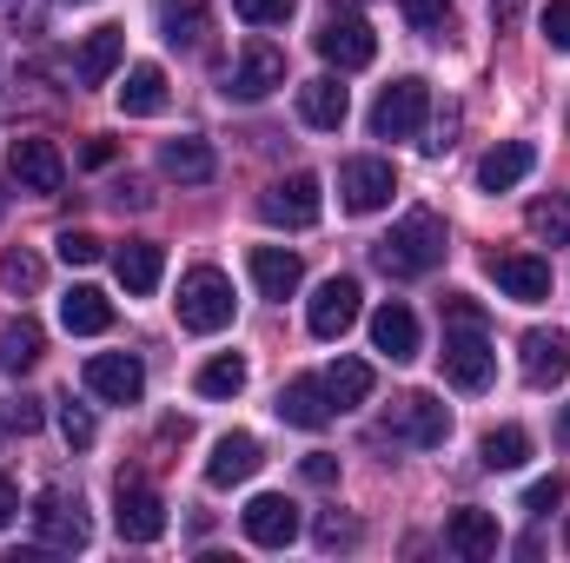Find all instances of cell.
Returning <instances> with one entry per match:
<instances>
[{
  "mask_svg": "<svg viewBox=\"0 0 570 563\" xmlns=\"http://www.w3.org/2000/svg\"><path fill=\"white\" fill-rule=\"evenodd\" d=\"M491 378H498V352H491V338H484V312H478L464 292H451V298H444V385L484 392Z\"/></svg>",
  "mask_w": 570,
  "mask_h": 563,
  "instance_id": "cell-1",
  "label": "cell"
},
{
  "mask_svg": "<svg viewBox=\"0 0 570 563\" xmlns=\"http://www.w3.org/2000/svg\"><path fill=\"white\" fill-rule=\"evenodd\" d=\"M372 266L385 273V279H425L444 266V219L425 213V206H412L379 246H372Z\"/></svg>",
  "mask_w": 570,
  "mask_h": 563,
  "instance_id": "cell-2",
  "label": "cell"
},
{
  "mask_svg": "<svg viewBox=\"0 0 570 563\" xmlns=\"http://www.w3.org/2000/svg\"><path fill=\"white\" fill-rule=\"evenodd\" d=\"M179 325L186 332H199V338H213V332H226L233 325V279L219 273V266H193L186 279H179Z\"/></svg>",
  "mask_w": 570,
  "mask_h": 563,
  "instance_id": "cell-3",
  "label": "cell"
},
{
  "mask_svg": "<svg viewBox=\"0 0 570 563\" xmlns=\"http://www.w3.org/2000/svg\"><path fill=\"white\" fill-rule=\"evenodd\" d=\"M318 213H325L318 172H292V179H273V186L259 192V219H266V226H285V233L318 226Z\"/></svg>",
  "mask_w": 570,
  "mask_h": 563,
  "instance_id": "cell-4",
  "label": "cell"
},
{
  "mask_svg": "<svg viewBox=\"0 0 570 563\" xmlns=\"http://www.w3.org/2000/svg\"><path fill=\"white\" fill-rule=\"evenodd\" d=\"M114 524H120L127 544H153L166 531V497L146 484L140 471H120L114 477Z\"/></svg>",
  "mask_w": 570,
  "mask_h": 563,
  "instance_id": "cell-5",
  "label": "cell"
},
{
  "mask_svg": "<svg viewBox=\"0 0 570 563\" xmlns=\"http://www.w3.org/2000/svg\"><path fill=\"white\" fill-rule=\"evenodd\" d=\"M318 53H325L338 73H358V67L379 60V33H372V20H358L352 7L332 0V13H325V27H318Z\"/></svg>",
  "mask_w": 570,
  "mask_h": 563,
  "instance_id": "cell-6",
  "label": "cell"
},
{
  "mask_svg": "<svg viewBox=\"0 0 570 563\" xmlns=\"http://www.w3.org/2000/svg\"><path fill=\"white\" fill-rule=\"evenodd\" d=\"M425 113H431V87L419 73H405V80H392V87L379 93L372 134H379V140H412V134H425Z\"/></svg>",
  "mask_w": 570,
  "mask_h": 563,
  "instance_id": "cell-7",
  "label": "cell"
},
{
  "mask_svg": "<svg viewBox=\"0 0 570 563\" xmlns=\"http://www.w3.org/2000/svg\"><path fill=\"white\" fill-rule=\"evenodd\" d=\"M379 431H385L392 444H419V451H431V444L451 437V412H444L431 392H405V398H392V412H385Z\"/></svg>",
  "mask_w": 570,
  "mask_h": 563,
  "instance_id": "cell-8",
  "label": "cell"
},
{
  "mask_svg": "<svg viewBox=\"0 0 570 563\" xmlns=\"http://www.w3.org/2000/svg\"><path fill=\"white\" fill-rule=\"evenodd\" d=\"M392 192H399L392 159L358 152V159H345V166H338V206H345V213H385V206H392Z\"/></svg>",
  "mask_w": 570,
  "mask_h": 563,
  "instance_id": "cell-9",
  "label": "cell"
},
{
  "mask_svg": "<svg viewBox=\"0 0 570 563\" xmlns=\"http://www.w3.org/2000/svg\"><path fill=\"white\" fill-rule=\"evenodd\" d=\"M33 537H40L47 551H87V544H94V524H87L80 497L40 491V497H33Z\"/></svg>",
  "mask_w": 570,
  "mask_h": 563,
  "instance_id": "cell-10",
  "label": "cell"
},
{
  "mask_svg": "<svg viewBox=\"0 0 570 563\" xmlns=\"http://www.w3.org/2000/svg\"><path fill=\"white\" fill-rule=\"evenodd\" d=\"M285 87V53L273 40H246L239 47V60H233V73H226V100H266V93H279Z\"/></svg>",
  "mask_w": 570,
  "mask_h": 563,
  "instance_id": "cell-11",
  "label": "cell"
},
{
  "mask_svg": "<svg viewBox=\"0 0 570 563\" xmlns=\"http://www.w3.org/2000/svg\"><path fill=\"white\" fill-rule=\"evenodd\" d=\"M7 172H13V186H20V192H33V199H53V192L67 186V159H60V146L40 140V134L13 140V152H7Z\"/></svg>",
  "mask_w": 570,
  "mask_h": 563,
  "instance_id": "cell-12",
  "label": "cell"
},
{
  "mask_svg": "<svg viewBox=\"0 0 570 563\" xmlns=\"http://www.w3.org/2000/svg\"><path fill=\"white\" fill-rule=\"evenodd\" d=\"M484 273H491V285H498L511 305H538V298H551V259H538V253H491Z\"/></svg>",
  "mask_w": 570,
  "mask_h": 563,
  "instance_id": "cell-13",
  "label": "cell"
},
{
  "mask_svg": "<svg viewBox=\"0 0 570 563\" xmlns=\"http://www.w3.org/2000/svg\"><path fill=\"white\" fill-rule=\"evenodd\" d=\"M358 279H325L318 292H312V305H305V325H312V338H345L352 325H358Z\"/></svg>",
  "mask_w": 570,
  "mask_h": 563,
  "instance_id": "cell-14",
  "label": "cell"
},
{
  "mask_svg": "<svg viewBox=\"0 0 570 563\" xmlns=\"http://www.w3.org/2000/svg\"><path fill=\"white\" fill-rule=\"evenodd\" d=\"M87 392L107 398V405H140L146 398V365L134 352H100V358H87Z\"/></svg>",
  "mask_w": 570,
  "mask_h": 563,
  "instance_id": "cell-15",
  "label": "cell"
},
{
  "mask_svg": "<svg viewBox=\"0 0 570 563\" xmlns=\"http://www.w3.org/2000/svg\"><path fill=\"white\" fill-rule=\"evenodd\" d=\"M518 365H524V385L531 392H551V385H564L570 378V338L564 332H524L518 338Z\"/></svg>",
  "mask_w": 570,
  "mask_h": 563,
  "instance_id": "cell-16",
  "label": "cell"
},
{
  "mask_svg": "<svg viewBox=\"0 0 570 563\" xmlns=\"http://www.w3.org/2000/svg\"><path fill=\"white\" fill-rule=\"evenodd\" d=\"M239 531H246L259 551H285V544L298 537V504L279 497V491H259V497L239 511Z\"/></svg>",
  "mask_w": 570,
  "mask_h": 563,
  "instance_id": "cell-17",
  "label": "cell"
},
{
  "mask_svg": "<svg viewBox=\"0 0 570 563\" xmlns=\"http://www.w3.org/2000/svg\"><path fill=\"white\" fill-rule=\"evenodd\" d=\"M266 464V451H259V437L253 431H226L219 444H213V457H206V484H219V491H233V484H246L253 471Z\"/></svg>",
  "mask_w": 570,
  "mask_h": 563,
  "instance_id": "cell-18",
  "label": "cell"
},
{
  "mask_svg": "<svg viewBox=\"0 0 570 563\" xmlns=\"http://www.w3.org/2000/svg\"><path fill=\"white\" fill-rule=\"evenodd\" d=\"M120 60H127V33H120V27H94V33L80 40V53H73V80H80V87H107V80L120 73Z\"/></svg>",
  "mask_w": 570,
  "mask_h": 563,
  "instance_id": "cell-19",
  "label": "cell"
},
{
  "mask_svg": "<svg viewBox=\"0 0 570 563\" xmlns=\"http://www.w3.org/2000/svg\"><path fill=\"white\" fill-rule=\"evenodd\" d=\"M372 345H379L392 365H412V358H419V312L399 305V298H385V305L372 312Z\"/></svg>",
  "mask_w": 570,
  "mask_h": 563,
  "instance_id": "cell-20",
  "label": "cell"
},
{
  "mask_svg": "<svg viewBox=\"0 0 570 563\" xmlns=\"http://www.w3.org/2000/svg\"><path fill=\"white\" fill-rule=\"evenodd\" d=\"M444 544H451V551H458L464 563L498 557V517L464 504V511H451V517H444Z\"/></svg>",
  "mask_w": 570,
  "mask_h": 563,
  "instance_id": "cell-21",
  "label": "cell"
},
{
  "mask_svg": "<svg viewBox=\"0 0 570 563\" xmlns=\"http://www.w3.org/2000/svg\"><path fill=\"white\" fill-rule=\"evenodd\" d=\"M531 166H538V146L531 140H504V146H491V152L478 159V186H484V192H511V186L531 179Z\"/></svg>",
  "mask_w": 570,
  "mask_h": 563,
  "instance_id": "cell-22",
  "label": "cell"
},
{
  "mask_svg": "<svg viewBox=\"0 0 570 563\" xmlns=\"http://www.w3.org/2000/svg\"><path fill=\"white\" fill-rule=\"evenodd\" d=\"M345 113H352V93H345L332 73H318V80H305V87H298V120H305V127L338 134V127H345Z\"/></svg>",
  "mask_w": 570,
  "mask_h": 563,
  "instance_id": "cell-23",
  "label": "cell"
},
{
  "mask_svg": "<svg viewBox=\"0 0 570 563\" xmlns=\"http://www.w3.org/2000/svg\"><path fill=\"white\" fill-rule=\"evenodd\" d=\"M159 33H166V47L199 53L206 33H213V7L206 0H159Z\"/></svg>",
  "mask_w": 570,
  "mask_h": 563,
  "instance_id": "cell-24",
  "label": "cell"
},
{
  "mask_svg": "<svg viewBox=\"0 0 570 563\" xmlns=\"http://www.w3.org/2000/svg\"><path fill=\"white\" fill-rule=\"evenodd\" d=\"M253 285H259V298H292L305 285V259L285 246H253Z\"/></svg>",
  "mask_w": 570,
  "mask_h": 563,
  "instance_id": "cell-25",
  "label": "cell"
},
{
  "mask_svg": "<svg viewBox=\"0 0 570 563\" xmlns=\"http://www.w3.org/2000/svg\"><path fill=\"white\" fill-rule=\"evenodd\" d=\"M279 418L298 424V431H325V424L338 418L332 398H325V378H292L279 392Z\"/></svg>",
  "mask_w": 570,
  "mask_h": 563,
  "instance_id": "cell-26",
  "label": "cell"
},
{
  "mask_svg": "<svg viewBox=\"0 0 570 563\" xmlns=\"http://www.w3.org/2000/svg\"><path fill=\"white\" fill-rule=\"evenodd\" d=\"M213 166H219V159H213V146L199 140V134H179V140L159 146V172H166V179H179V186H206V179H213Z\"/></svg>",
  "mask_w": 570,
  "mask_h": 563,
  "instance_id": "cell-27",
  "label": "cell"
},
{
  "mask_svg": "<svg viewBox=\"0 0 570 563\" xmlns=\"http://www.w3.org/2000/svg\"><path fill=\"white\" fill-rule=\"evenodd\" d=\"M114 273H120V285H127L134 298L159 292V273H166V246H153V239H127V246L114 253Z\"/></svg>",
  "mask_w": 570,
  "mask_h": 563,
  "instance_id": "cell-28",
  "label": "cell"
},
{
  "mask_svg": "<svg viewBox=\"0 0 570 563\" xmlns=\"http://www.w3.org/2000/svg\"><path fill=\"white\" fill-rule=\"evenodd\" d=\"M60 325H67L73 338H100V332L114 325V305H107V292H100V285H73V292L60 298Z\"/></svg>",
  "mask_w": 570,
  "mask_h": 563,
  "instance_id": "cell-29",
  "label": "cell"
},
{
  "mask_svg": "<svg viewBox=\"0 0 570 563\" xmlns=\"http://www.w3.org/2000/svg\"><path fill=\"white\" fill-rule=\"evenodd\" d=\"M40 352H47V332H40L33 318H13V325L0 332V372H7V378L33 372V365H40Z\"/></svg>",
  "mask_w": 570,
  "mask_h": 563,
  "instance_id": "cell-30",
  "label": "cell"
},
{
  "mask_svg": "<svg viewBox=\"0 0 570 563\" xmlns=\"http://www.w3.org/2000/svg\"><path fill=\"white\" fill-rule=\"evenodd\" d=\"M120 113H127V120H153V113H166V73H159V67H134V73H127V87H120Z\"/></svg>",
  "mask_w": 570,
  "mask_h": 563,
  "instance_id": "cell-31",
  "label": "cell"
},
{
  "mask_svg": "<svg viewBox=\"0 0 570 563\" xmlns=\"http://www.w3.org/2000/svg\"><path fill=\"white\" fill-rule=\"evenodd\" d=\"M325 398H332V412L365 405V398H372V365H365V358H338V365L325 372Z\"/></svg>",
  "mask_w": 570,
  "mask_h": 563,
  "instance_id": "cell-32",
  "label": "cell"
},
{
  "mask_svg": "<svg viewBox=\"0 0 570 563\" xmlns=\"http://www.w3.org/2000/svg\"><path fill=\"white\" fill-rule=\"evenodd\" d=\"M524 457H531V431H524V424L484 431V471H518Z\"/></svg>",
  "mask_w": 570,
  "mask_h": 563,
  "instance_id": "cell-33",
  "label": "cell"
},
{
  "mask_svg": "<svg viewBox=\"0 0 570 563\" xmlns=\"http://www.w3.org/2000/svg\"><path fill=\"white\" fill-rule=\"evenodd\" d=\"M193 385H199V398H239L246 392V358H233V352L226 358H206Z\"/></svg>",
  "mask_w": 570,
  "mask_h": 563,
  "instance_id": "cell-34",
  "label": "cell"
},
{
  "mask_svg": "<svg viewBox=\"0 0 570 563\" xmlns=\"http://www.w3.org/2000/svg\"><path fill=\"white\" fill-rule=\"evenodd\" d=\"M524 226H531L544 246H570V206H564V199H531Z\"/></svg>",
  "mask_w": 570,
  "mask_h": 563,
  "instance_id": "cell-35",
  "label": "cell"
},
{
  "mask_svg": "<svg viewBox=\"0 0 570 563\" xmlns=\"http://www.w3.org/2000/svg\"><path fill=\"white\" fill-rule=\"evenodd\" d=\"M60 437H67L73 451H87V444L100 437V424H94V412H87V405H73V398H67V405H60Z\"/></svg>",
  "mask_w": 570,
  "mask_h": 563,
  "instance_id": "cell-36",
  "label": "cell"
},
{
  "mask_svg": "<svg viewBox=\"0 0 570 563\" xmlns=\"http://www.w3.org/2000/svg\"><path fill=\"white\" fill-rule=\"evenodd\" d=\"M53 253H60V259H67V266H94V259H100V253H107V246H100V239H94V233H80V226H67V233H60V239H53Z\"/></svg>",
  "mask_w": 570,
  "mask_h": 563,
  "instance_id": "cell-37",
  "label": "cell"
},
{
  "mask_svg": "<svg viewBox=\"0 0 570 563\" xmlns=\"http://www.w3.org/2000/svg\"><path fill=\"white\" fill-rule=\"evenodd\" d=\"M292 7H298V0H233V13H239V20H253V27H285V20H292Z\"/></svg>",
  "mask_w": 570,
  "mask_h": 563,
  "instance_id": "cell-38",
  "label": "cell"
},
{
  "mask_svg": "<svg viewBox=\"0 0 570 563\" xmlns=\"http://www.w3.org/2000/svg\"><path fill=\"white\" fill-rule=\"evenodd\" d=\"M0 27L40 33V27H47V0H0Z\"/></svg>",
  "mask_w": 570,
  "mask_h": 563,
  "instance_id": "cell-39",
  "label": "cell"
},
{
  "mask_svg": "<svg viewBox=\"0 0 570 563\" xmlns=\"http://www.w3.org/2000/svg\"><path fill=\"white\" fill-rule=\"evenodd\" d=\"M312 537H318V551H352V544H358V524L332 511V517H318V531H312Z\"/></svg>",
  "mask_w": 570,
  "mask_h": 563,
  "instance_id": "cell-40",
  "label": "cell"
},
{
  "mask_svg": "<svg viewBox=\"0 0 570 563\" xmlns=\"http://www.w3.org/2000/svg\"><path fill=\"white\" fill-rule=\"evenodd\" d=\"M0 285L33 292V285H40V259H33V253H7V259H0Z\"/></svg>",
  "mask_w": 570,
  "mask_h": 563,
  "instance_id": "cell-41",
  "label": "cell"
},
{
  "mask_svg": "<svg viewBox=\"0 0 570 563\" xmlns=\"http://www.w3.org/2000/svg\"><path fill=\"white\" fill-rule=\"evenodd\" d=\"M399 13H405V27H419V33H431V27H444L451 0H399Z\"/></svg>",
  "mask_w": 570,
  "mask_h": 563,
  "instance_id": "cell-42",
  "label": "cell"
},
{
  "mask_svg": "<svg viewBox=\"0 0 570 563\" xmlns=\"http://www.w3.org/2000/svg\"><path fill=\"white\" fill-rule=\"evenodd\" d=\"M0 424H7V431H20V437H27V431H40V398H27V392H20V398L0 412Z\"/></svg>",
  "mask_w": 570,
  "mask_h": 563,
  "instance_id": "cell-43",
  "label": "cell"
},
{
  "mask_svg": "<svg viewBox=\"0 0 570 563\" xmlns=\"http://www.w3.org/2000/svg\"><path fill=\"white\" fill-rule=\"evenodd\" d=\"M544 40H551L558 53H570V0H551V7H544Z\"/></svg>",
  "mask_w": 570,
  "mask_h": 563,
  "instance_id": "cell-44",
  "label": "cell"
},
{
  "mask_svg": "<svg viewBox=\"0 0 570 563\" xmlns=\"http://www.w3.org/2000/svg\"><path fill=\"white\" fill-rule=\"evenodd\" d=\"M558 497H564V477H538V484L524 491V511H538V517H544V511H558Z\"/></svg>",
  "mask_w": 570,
  "mask_h": 563,
  "instance_id": "cell-45",
  "label": "cell"
},
{
  "mask_svg": "<svg viewBox=\"0 0 570 563\" xmlns=\"http://www.w3.org/2000/svg\"><path fill=\"white\" fill-rule=\"evenodd\" d=\"M298 471H305V484H318V491H332V484H338V457H325V451H312Z\"/></svg>",
  "mask_w": 570,
  "mask_h": 563,
  "instance_id": "cell-46",
  "label": "cell"
},
{
  "mask_svg": "<svg viewBox=\"0 0 570 563\" xmlns=\"http://www.w3.org/2000/svg\"><path fill=\"white\" fill-rule=\"evenodd\" d=\"M114 206H120V213H127V206L140 213V206H153V192H146L140 179H120V186H114Z\"/></svg>",
  "mask_w": 570,
  "mask_h": 563,
  "instance_id": "cell-47",
  "label": "cell"
},
{
  "mask_svg": "<svg viewBox=\"0 0 570 563\" xmlns=\"http://www.w3.org/2000/svg\"><path fill=\"white\" fill-rule=\"evenodd\" d=\"M13 511H20V491H13V477H7V471H0V531H7V524H13Z\"/></svg>",
  "mask_w": 570,
  "mask_h": 563,
  "instance_id": "cell-48",
  "label": "cell"
},
{
  "mask_svg": "<svg viewBox=\"0 0 570 563\" xmlns=\"http://www.w3.org/2000/svg\"><path fill=\"white\" fill-rule=\"evenodd\" d=\"M518 7H524V0H491V13H498V20H518Z\"/></svg>",
  "mask_w": 570,
  "mask_h": 563,
  "instance_id": "cell-49",
  "label": "cell"
},
{
  "mask_svg": "<svg viewBox=\"0 0 570 563\" xmlns=\"http://www.w3.org/2000/svg\"><path fill=\"white\" fill-rule=\"evenodd\" d=\"M558 424H564V437H570V405H564V418H558Z\"/></svg>",
  "mask_w": 570,
  "mask_h": 563,
  "instance_id": "cell-50",
  "label": "cell"
},
{
  "mask_svg": "<svg viewBox=\"0 0 570 563\" xmlns=\"http://www.w3.org/2000/svg\"><path fill=\"white\" fill-rule=\"evenodd\" d=\"M0 213H7V192H0Z\"/></svg>",
  "mask_w": 570,
  "mask_h": 563,
  "instance_id": "cell-51",
  "label": "cell"
},
{
  "mask_svg": "<svg viewBox=\"0 0 570 563\" xmlns=\"http://www.w3.org/2000/svg\"><path fill=\"white\" fill-rule=\"evenodd\" d=\"M564 544H570V531H564Z\"/></svg>",
  "mask_w": 570,
  "mask_h": 563,
  "instance_id": "cell-52",
  "label": "cell"
}]
</instances>
